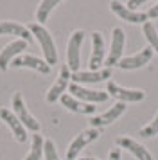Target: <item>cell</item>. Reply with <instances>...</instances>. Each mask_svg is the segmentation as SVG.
<instances>
[{
    "mask_svg": "<svg viewBox=\"0 0 158 160\" xmlns=\"http://www.w3.org/2000/svg\"><path fill=\"white\" fill-rule=\"evenodd\" d=\"M106 92H108V95L119 99V102H138L146 97V92H144V90L124 88V87H121V85H117L115 81H108Z\"/></svg>",
    "mask_w": 158,
    "mask_h": 160,
    "instance_id": "obj_5",
    "label": "cell"
},
{
    "mask_svg": "<svg viewBox=\"0 0 158 160\" xmlns=\"http://www.w3.org/2000/svg\"><path fill=\"white\" fill-rule=\"evenodd\" d=\"M29 31H31V34L38 40V43H40V47H42V51H43V56H45L47 65L49 67L56 65L57 63V51H56V43H54L52 34H50L43 25H40V23H31V25H29Z\"/></svg>",
    "mask_w": 158,
    "mask_h": 160,
    "instance_id": "obj_1",
    "label": "cell"
},
{
    "mask_svg": "<svg viewBox=\"0 0 158 160\" xmlns=\"http://www.w3.org/2000/svg\"><path fill=\"white\" fill-rule=\"evenodd\" d=\"M70 95L76 97L79 101L88 102V104H93V102H104L108 101V92H101V90H90V88H85L83 85H77V83H70Z\"/></svg>",
    "mask_w": 158,
    "mask_h": 160,
    "instance_id": "obj_6",
    "label": "cell"
},
{
    "mask_svg": "<svg viewBox=\"0 0 158 160\" xmlns=\"http://www.w3.org/2000/svg\"><path fill=\"white\" fill-rule=\"evenodd\" d=\"M9 67H16V68L25 67V68L38 70L40 74H49L50 72V67L47 65L45 59H40V58H36V56H31V54H20L18 58H14L13 61H11Z\"/></svg>",
    "mask_w": 158,
    "mask_h": 160,
    "instance_id": "obj_12",
    "label": "cell"
},
{
    "mask_svg": "<svg viewBox=\"0 0 158 160\" xmlns=\"http://www.w3.org/2000/svg\"><path fill=\"white\" fill-rule=\"evenodd\" d=\"M59 101H61V104L68 112H74V113H81V115H92V113H95V106L93 104L79 101V99H76V97H72L68 94H63L59 97Z\"/></svg>",
    "mask_w": 158,
    "mask_h": 160,
    "instance_id": "obj_18",
    "label": "cell"
},
{
    "mask_svg": "<svg viewBox=\"0 0 158 160\" xmlns=\"http://www.w3.org/2000/svg\"><path fill=\"white\" fill-rule=\"evenodd\" d=\"M101 137V130L99 128H88L83 130L79 135H76V138L70 142L68 149H67V160H76L77 155L81 153V149H85L88 144H92L93 140H97Z\"/></svg>",
    "mask_w": 158,
    "mask_h": 160,
    "instance_id": "obj_4",
    "label": "cell"
},
{
    "mask_svg": "<svg viewBox=\"0 0 158 160\" xmlns=\"http://www.w3.org/2000/svg\"><path fill=\"white\" fill-rule=\"evenodd\" d=\"M0 121L13 131V135L16 137L18 142H25V140H27V130H25V126L18 121V117L14 115L11 110L0 108Z\"/></svg>",
    "mask_w": 158,
    "mask_h": 160,
    "instance_id": "obj_9",
    "label": "cell"
},
{
    "mask_svg": "<svg viewBox=\"0 0 158 160\" xmlns=\"http://www.w3.org/2000/svg\"><path fill=\"white\" fill-rule=\"evenodd\" d=\"M108 160H121V149H119V148L111 149V151H110V157H108Z\"/></svg>",
    "mask_w": 158,
    "mask_h": 160,
    "instance_id": "obj_27",
    "label": "cell"
},
{
    "mask_svg": "<svg viewBox=\"0 0 158 160\" xmlns=\"http://www.w3.org/2000/svg\"><path fill=\"white\" fill-rule=\"evenodd\" d=\"M25 49H27V42H23V40H14L11 43H7L0 52V70H7L11 61L18 58Z\"/></svg>",
    "mask_w": 158,
    "mask_h": 160,
    "instance_id": "obj_10",
    "label": "cell"
},
{
    "mask_svg": "<svg viewBox=\"0 0 158 160\" xmlns=\"http://www.w3.org/2000/svg\"><path fill=\"white\" fill-rule=\"evenodd\" d=\"M124 42H126V36H124V31L121 27H115L111 31V47H110V54L108 58L104 59V63L108 67L117 65L122 59V51H124Z\"/></svg>",
    "mask_w": 158,
    "mask_h": 160,
    "instance_id": "obj_8",
    "label": "cell"
},
{
    "mask_svg": "<svg viewBox=\"0 0 158 160\" xmlns=\"http://www.w3.org/2000/svg\"><path fill=\"white\" fill-rule=\"evenodd\" d=\"M142 32H144V36H146V40L149 42L151 49L158 52V31H156V27L151 22H146L142 27Z\"/></svg>",
    "mask_w": 158,
    "mask_h": 160,
    "instance_id": "obj_22",
    "label": "cell"
},
{
    "mask_svg": "<svg viewBox=\"0 0 158 160\" xmlns=\"http://www.w3.org/2000/svg\"><path fill=\"white\" fill-rule=\"evenodd\" d=\"M76 160H99V158H92V157H85V158H76Z\"/></svg>",
    "mask_w": 158,
    "mask_h": 160,
    "instance_id": "obj_28",
    "label": "cell"
},
{
    "mask_svg": "<svg viewBox=\"0 0 158 160\" xmlns=\"http://www.w3.org/2000/svg\"><path fill=\"white\" fill-rule=\"evenodd\" d=\"M138 135L144 138L147 137H155V135H158V113L155 115V119L151 121L149 124H146L144 128H140V131H138Z\"/></svg>",
    "mask_w": 158,
    "mask_h": 160,
    "instance_id": "obj_23",
    "label": "cell"
},
{
    "mask_svg": "<svg viewBox=\"0 0 158 160\" xmlns=\"http://www.w3.org/2000/svg\"><path fill=\"white\" fill-rule=\"evenodd\" d=\"M43 146H45V140L40 133H34L32 135V146H31V151L23 160H42L43 157Z\"/></svg>",
    "mask_w": 158,
    "mask_h": 160,
    "instance_id": "obj_21",
    "label": "cell"
},
{
    "mask_svg": "<svg viewBox=\"0 0 158 160\" xmlns=\"http://www.w3.org/2000/svg\"><path fill=\"white\" fill-rule=\"evenodd\" d=\"M144 4H146V0H129L128 4H124V6H126L129 11H135L136 8H140V6H144Z\"/></svg>",
    "mask_w": 158,
    "mask_h": 160,
    "instance_id": "obj_25",
    "label": "cell"
},
{
    "mask_svg": "<svg viewBox=\"0 0 158 160\" xmlns=\"http://www.w3.org/2000/svg\"><path fill=\"white\" fill-rule=\"evenodd\" d=\"M43 157L45 160H59V155L56 151V146L52 140H45V146H43Z\"/></svg>",
    "mask_w": 158,
    "mask_h": 160,
    "instance_id": "obj_24",
    "label": "cell"
},
{
    "mask_svg": "<svg viewBox=\"0 0 158 160\" xmlns=\"http://www.w3.org/2000/svg\"><path fill=\"white\" fill-rule=\"evenodd\" d=\"M110 8H111V11H113L121 20H124V22H129V23H146V20H147V15H146V13L129 11V9L126 8L124 4H121V2H111V4H110Z\"/></svg>",
    "mask_w": 158,
    "mask_h": 160,
    "instance_id": "obj_17",
    "label": "cell"
},
{
    "mask_svg": "<svg viewBox=\"0 0 158 160\" xmlns=\"http://www.w3.org/2000/svg\"><path fill=\"white\" fill-rule=\"evenodd\" d=\"M104 63V38L101 32H92V56H90V70H101Z\"/></svg>",
    "mask_w": 158,
    "mask_h": 160,
    "instance_id": "obj_14",
    "label": "cell"
},
{
    "mask_svg": "<svg viewBox=\"0 0 158 160\" xmlns=\"http://www.w3.org/2000/svg\"><path fill=\"white\" fill-rule=\"evenodd\" d=\"M111 76L110 68H101V70H86V72H74L72 74V81L77 83V85H85V83H101V81H106Z\"/></svg>",
    "mask_w": 158,
    "mask_h": 160,
    "instance_id": "obj_19",
    "label": "cell"
},
{
    "mask_svg": "<svg viewBox=\"0 0 158 160\" xmlns=\"http://www.w3.org/2000/svg\"><path fill=\"white\" fill-rule=\"evenodd\" d=\"M0 36H16L18 40H23L27 43L32 40L29 27L18 22H0Z\"/></svg>",
    "mask_w": 158,
    "mask_h": 160,
    "instance_id": "obj_15",
    "label": "cell"
},
{
    "mask_svg": "<svg viewBox=\"0 0 158 160\" xmlns=\"http://www.w3.org/2000/svg\"><path fill=\"white\" fill-rule=\"evenodd\" d=\"M124 112H126V102H115L113 106H111L110 110H106L104 113L93 117L92 121H90V124H92V128H99L101 130L102 126H108V124L115 122Z\"/></svg>",
    "mask_w": 158,
    "mask_h": 160,
    "instance_id": "obj_13",
    "label": "cell"
},
{
    "mask_svg": "<svg viewBox=\"0 0 158 160\" xmlns=\"http://www.w3.org/2000/svg\"><path fill=\"white\" fill-rule=\"evenodd\" d=\"M151 58H153V49L151 47H146L140 52H136L133 56H128V58H122L117 67H121L122 70H135V68H140L146 63H149Z\"/></svg>",
    "mask_w": 158,
    "mask_h": 160,
    "instance_id": "obj_11",
    "label": "cell"
},
{
    "mask_svg": "<svg viewBox=\"0 0 158 160\" xmlns=\"http://www.w3.org/2000/svg\"><path fill=\"white\" fill-rule=\"evenodd\" d=\"M56 6H59V2H57V0H43V2H40L38 11H36V20H38L36 23L43 25V23L47 22V18H49L50 11L56 8Z\"/></svg>",
    "mask_w": 158,
    "mask_h": 160,
    "instance_id": "obj_20",
    "label": "cell"
},
{
    "mask_svg": "<svg viewBox=\"0 0 158 160\" xmlns=\"http://www.w3.org/2000/svg\"><path fill=\"white\" fill-rule=\"evenodd\" d=\"M146 15H147V18H158V2L146 13Z\"/></svg>",
    "mask_w": 158,
    "mask_h": 160,
    "instance_id": "obj_26",
    "label": "cell"
},
{
    "mask_svg": "<svg viewBox=\"0 0 158 160\" xmlns=\"http://www.w3.org/2000/svg\"><path fill=\"white\" fill-rule=\"evenodd\" d=\"M85 42V31H74L68 38L67 45V67L70 68V72H79L81 65V45Z\"/></svg>",
    "mask_w": 158,
    "mask_h": 160,
    "instance_id": "obj_2",
    "label": "cell"
},
{
    "mask_svg": "<svg viewBox=\"0 0 158 160\" xmlns=\"http://www.w3.org/2000/svg\"><path fill=\"white\" fill-rule=\"evenodd\" d=\"M11 108H13V113L18 117V121H20L23 126H25V130H31L38 133L40 131V122L34 119V115L31 113L25 106V101H23V97H22L20 92H16L13 95V102H11Z\"/></svg>",
    "mask_w": 158,
    "mask_h": 160,
    "instance_id": "obj_3",
    "label": "cell"
},
{
    "mask_svg": "<svg viewBox=\"0 0 158 160\" xmlns=\"http://www.w3.org/2000/svg\"><path fill=\"white\" fill-rule=\"evenodd\" d=\"M70 79H72V72L70 68L65 65H61L59 68V74H57V79L54 81V85L49 88V92H47V102H56L63 92L67 90V87H70Z\"/></svg>",
    "mask_w": 158,
    "mask_h": 160,
    "instance_id": "obj_7",
    "label": "cell"
},
{
    "mask_svg": "<svg viewBox=\"0 0 158 160\" xmlns=\"http://www.w3.org/2000/svg\"><path fill=\"white\" fill-rule=\"evenodd\" d=\"M117 146L122 148V149H128L136 160H153L151 153L146 149V146H142L140 142H136L129 137H119L117 138Z\"/></svg>",
    "mask_w": 158,
    "mask_h": 160,
    "instance_id": "obj_16",
    "label": "cell"
}]
</instances>
